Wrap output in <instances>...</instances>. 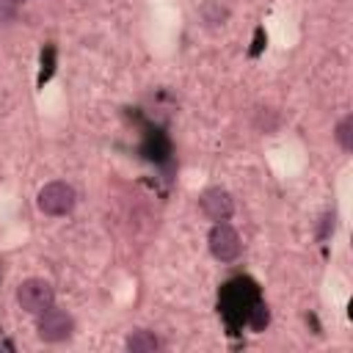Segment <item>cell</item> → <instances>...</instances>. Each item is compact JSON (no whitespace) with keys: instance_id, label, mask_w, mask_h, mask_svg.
Instances as JSON below:
<instances>
[{"instance_id":"obj_11","label":"cell","mask_w":353,"mask_h":353,"mask_svg":"<svg viewBox=\"0 0 353 353\" xmlns=\"http://www.w3.org/2000/svg\"><path fill=\"white\" fill-rule=\"evenodd\" d=\"M17 6L19 0H0V25H8L17 17Z\"/></svg>"},{"instance_id":"obj_3","label":"cell","mask_w":353,"mask_h":353,"mask_svg":"<svg viewBox=\"0 0 353 353\" xmlns=\"http://www.w3.org/2000/svg\"><path fill=\"white\" fill-rule=\"evenodd\" d=\"M36 331H39V336H41L44 342H63V339L72 336L74 320H72V314H66L63 309L50 306L47 312L36 314Z\"/></svg>"},{"instance_id":"obj_5","label":"cell","mask_w":353,"mask_h":353,"mask_svg":"<svg viewBox=\"0 0 353 353\" xmlns=\"http://www.w3.org/2000/svg\"><path fill=\"white\" fill-rule=\"evenodd\" d=\"M199 201H201V212L215 223L218 221H229L232 212H234V201H232L229 190H223V188H207Z\"/></svg>"},{"instance_id":"obj_10","label":"cell","mask_w":353,"mask_h":353,"mask_svg":"<svg viewBox=\"0 0 353 353\" xmlns=\"http://www.w3.org/2000/svg\"><path fill=\"white\" fill-rule=\"evenodd\" d=\"M256 127H259V130H265V132H273V130L279 127L276 113H273L270 108H259V113H256Z\"/></svg>"},{"instance_id":"obj_6","label":"cell","mask_w":353,"mask_h":353,"mask_svg":"<svg viewBox=\"0 0 353 353\" xmlns=\"http://www.w3.org/2000/svg\"><path fill=\"white\" fill-rule=\"evenodd\" d=\"M124 345H127L130 353H154V350L163 347V342H160L152 331H132Z\"/></svg>"},{"instance_id":"obj_4","label":"cell","mask_w":353,"mask_h":353,"mask_svg":"<svg viewBox=\"0 0 353 353\" xmlns=\"http://www.w3.org/2000/svg\"><path fill=\"white\" fill-rule=\"evenodd\" d=\"M240 234L226 223V221H218L212 229H210V251L215 259L221 262H234L240 256Z\"/></svg>"},{"instance_id":"obj_2","label":"cell","mask_w":353,"mask_h":353,"mask_svg":"<svg viewBox=\"0 0 353 353\" xmlns=\"http://www.w3.org/2000/svg\"><path fill=\"white\" fill-rule=\"evenodd\" d=\"M74 201H77V193L69 182H47L36 196V204L44 215H66L72 212Z\"/></svg>"},{"instance_id":"obj_7","label":"cell","mask_w":353,"mask_h":353,"mask_svg":"<svg viewBox=\"0 0 353 353\" xmlns=\"http://www.w3.org/2000/svg\"><path fill=\"white\" fill-rule=\"evenodd\" d=\"M245 323H248L254 331H265V325L270 323V309L256 298V301L248 306V312H245Z\"/></svg>"},{"instance_id":"obj_9","label":"cell","mask_w":353,"mask_h":353,"mask_svg":"<svg viewBox=\"0 0 353 353\" xmlns=\"http://www.w3.org/2000/svg\"><path fill=\"white\" fill-rule=\"evenodd\" d=\"M334 138H336V143H339L345 152H350V149H353V116H345V119L336 124Z\"/></svg>"},{"instance_id":"obj_1","label":"cell","mask_w":353,"mask_h":353,"mask_svg":"<svg viewBox=\"0 0 353 353\" xmlns=\"http://www.w3.org/2000/svg\"><path fill=\"white\" fill-rule=\"evenodd\" d=\"M17 303L28 314H41L55 303V292H52L50 281H44V279H25L17 287Z\"/></svg>"},{"instance_id":"obj_8","label":"cell","mask_w":353,"mask_h":353,"mask_svg":"<svg viewBox=\"0 0 353 353\" xmlns=\"http://www.w3.org/2000/svg\"><path fill=\"white\" fill-rule=\"evenodd\" d=\"M201 19H204L207 25H223L226 8H223L218 0H204V6H201Z\"/></svg>"}]
</instances>
